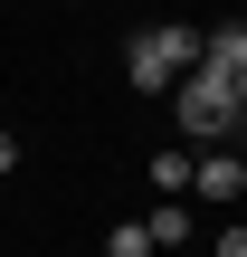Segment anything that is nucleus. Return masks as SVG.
<instances>
[{
  "mask_svg": "<svg viewBox=\"0 0 247 257\" xmlns=\"http://www.w3.org/2000/svg\"><path fill=\"white\" fill-rule=\"evenodd\" d=\"M124 76H133L143 95H171L181 76H200V29H133Z\"/></svg>",
  "mask_w": 247,
  "mask_h": 257,
  "instance_id": "1",
  "label": "nucleus"
},
{
  "mask_svg": "<svg viewBox=\"0 0 247 257\" xmlns=\"http://www.w3.org/2000/svg\"><path fill=\"white\" fill-rule=\"evenodd\" d=\"M171 114H181V134H190V143L228 153V134H238V86L200 67V76H181V86H171Z\"/></svg>",
  "mask_w": 247,
  "mask_h": 257,
  "instance_id": "2",
  "label": "nucleus"
},
{
  "mask_svg": "<svg viewBox=\"0 0 247 257\" xmlns=\"http://www.w3.org/2000/svg\"><path fill=\"white\" fill-rule=\"evenodd\" d=\"M190 191H200V200H247V162H238V153L190 162Z\"/></svg>",
  "mask_w": 247,
  "mask_h": 257,
  "instance_id": "3",
  "label": "nucleus"
},
{
  "mask_svg": "<svg viewBox=\"0 0 247 257\" xmlns=\"http://www.w3.org/2000/svg\"><path fill=\"white\" fill-rule=\"evenodd\" d=\"M143 238H152V248H181V257H190V200H162V210L143 219Z\"/></svg>",
  "mask_w": 247,
  "mask_h": 257,
  "instance_id": "4",
  "label": "nucleus"
},
{
  "mask_svg": "<svg viewBox=\"0 0 247 257\" xmlns=\"http://www.w3.org/2000/svg\"><path fill=\"white\" fill-rule=\"evenodd\" d=\"M152 191L162 200H190V153H152Z\"/></svg>",
  "mask_w": 247,
  "mask_h": 257,
  "instance_id": "5",
  "label": "nucleus"
},
{
  "mask_svg": "<svg viewBox=\"0 0 247 257\" xmlns=\"http://www.w3.org/2000/svg\"><path fill=\"white\" fill-rule=\"evenodd\" d=\"M105 257H152V238H143V219H124V229L105 238Z\"/></svg>",
  "mask_w": 247,
  "mask_h": 257,
  "instance_id": "6",
  "label": "nucleus"
},
{
  "mask_svg": "<svg viewBox=\"0 0 247 257\" xmlns=\"http://www.w3.org/2000/svg\"><path fill=\"white\" fill-rule=\"evenodd\" d=\"M209 257H247V229H219V248Z\"/></svg>",
  "mask_w": 247,
  "mask_h": 257,
  "instance_id": "7",
  "label": "nucleus"
},
{
  "mask_svg": "<svg viewBox=\"0 0 247 257\" xmlns=\"http://www.w3.org/2000/svg\"><path fill=\"white\" fill-rule=\"evenodd\" d=\"M0 172H19V134H0Z\"/></svg>",
  "mask_w": 247,
  "mask_h": 257,
  "instance_id": "8",
  "label": "nucleus"
},
{
  "mask_svg": "<svg viewBox=\"0 0 247 257\" xmlns=\"http://www.w3.org/2000/svg\"><path fill=\"white\" fill-rule=\"evenodd\" d=\"M238 124H247V76H238Z\"/></svg>",
  "mask_w": 247,
  "mask_h": 257,
  "instance_id": "9",
  "label": "nucleus"
}]
</instances>
